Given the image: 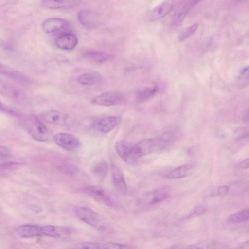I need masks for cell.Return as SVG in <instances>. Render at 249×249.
Returning a JSON list of instances; mask_svg holds the SVG:
<instances>
[{
    "instance_id": "6da1fadb",
    "label": "cell",
    "mask_w": 249,
    "mask_h": 249,
    "mask_svg": "<svg viewBox=\"0 0 249 249\" xmlns=\"http://www.w3.org/2000/svg\"><path fill=\"white\" fill-rule=\"evenodd\" d=\"M178 135L179 133L176 130H169L157 138L142 140L131 147V155L132 161L164 149L174 141L178 137Z\"/></svg>"
},
{
    "instance_id": "7a4b0ae2",
    "label": "cell",
    "mask_w": 249,
    "mask_h": 249,
    "mask_svg": "<svg viewBox=\"0 0 249 249\" xmlns=\"http://www.w3.org/2000/svg\"><path fill=\"white\" fill-rule=\"evenodd\" d=\"M15 231L19 236L25 238L41 236L58 238L64 235L62 226L52 225L24 224L17 227Z\"/></svg>"
},
{
    "instance_id": "3957f363",
    "label": "cell",
    "mask_w": 249,
    "mask_h": 249,
    "mask_svg": "<svg viewBox=\"0 0 249 249\" xmlns=\"http://www.w3.org/2000/svg\"><path fill=\"white\" fill-rule=\"evenodd\" d=\"M43 31L48 34L60 36L71 32L72 29V24L68 20L58 18H49L42 24Z\"/></svg>"
},
{
    "instance_id": "277c9868",
    "label": "cell",
    "mask_w": 249,
    "mask_h": 249,
    "mask_svg": "<svg viewBox=\"0 0 249 249\" xmlns=\"http://www.w3.org/2000/svg\"><path fill=\"white\" fill-rule=\"evenodd\" d=\"M75 216L81 221L93 228L103 230L105 224L101 216L94 211L86 207H78L74 210Z\"/></svg>"
},
{
    "instance_id": "5b68a950",
    "label": "cell",
    "mask_w": 249,
    "mask_h": 249,
    "mask_svg": "<svg viewBox=\"0 0 249 249\" xmlns=\"http://www.w3.org/2000/svg\"><path fill=\"white\" fill-rule=\"evenodd\" d=\"M25 124L29 133L36 140L41 142L48 140L50 132L45 124L37 117H29L26 119Z\"/></svg>"
},
{
    "instance_id": "8992f818",
    "label": "cell",
    "mask_w": 249,
    "mask_h": 249,
    "mask_svg": "<svg viewBox=\"0 0 249 249\" xmlns=\"http://www.w3.org/2000/svg\"><path fill=\"white\" fill-rule=\"evenodd\" d=\"M82 191L109 207L116 208L117 206V202L113 196L102 187L96 185H89L84 187Z\"/></svg>"
},
{
    "instance_id": "52a82bcc",
    "label": "cell",
    "mask_w": 249,
    "mask_h": 249,
    "mask_svg": "<svg viewBox=\"0 0 249 249\" xmlns=\"http://www.w3.org/2000/svg\"><path fill=\"white\" fill-rule=\"evenodd\" d=\"M125 101V96L121 92L107 91L92 98V104L105 107L121 105Z\"/></svg>"
},
{
    "instance_id": "ba28073f",
    "label": "cell",
    "mask_w": 249,
    "mask_h": 249,
    "mask_svg": "<svg viewBox=\"0 0 249 249\" xmlns=\"http://www.w3.org/2000/svg\"><path fill=\"white\" fill-rule=\"evenodd\" d=\"M53 139L57 146L67 151L76 150L80 146L79 140L71 134L58 133L53 136Z\"/></svg>"
},
{
    "instance_id": "9c48e42d",
    "label": "cell",
    "mask_w": 249,
    "mask_h": 249,
    "mask_svg": "<svg viewBox=\"0 0 249 249\" xmlns=\"http://www.w3.org/2000/svg\"><path fill=\"white\" fill-rule=\"evenodd\" d=\"M169 197L167 191L158 189L148 193L138 200V203L141 206H151L162 202Z\"/></svg>"
},
{
    "instance_id": "30bf717a",
    "label": "cell",
    "mask_w": 249,
    "mask_h": 249,
    "mask_svg": "<svg viewBox=\"0 0 249 249\" xmlns=\"http://www.w3.org/2000/svg\"><path fill=\"white\" fill-rule=\"evenodd\" d=\"M175 2L166 0L152 9L147 14V20L150 22L158 20L168 15L175 6Z\"/></svg>"
},
{
    "instance_id": "8fae6325",
    "label": "cell",
    "mask_w": 249,
    "mask_h": 249,
    "mask_svg": "<svg viewBox=\"0 0 249 249\" xmlns=\"http://www.w3.org/2000/svg\"><path fill=\"white\" fill-rule=\"evenodd\" d=\"M199 2V1L189 0L181 2L176 9L172 16L171 25L174 27L179 25L191 9Z\"/></svg>"
},
{
    "instance_id": "7c38bea8",
    "label": "cell",
    "mask_w": 249,
    "mask_h": 249,
    "mask_svg": "<svg viewBox=\"0 0 249 249\" xmlns=\"http://www.w3.org/2000/svg\"><path fill=\"white\" fill-rule=\"evenodd\" d=\"M120 118L116 116H107L97 119L93 123V127L96 130L107 133L117 126Z\"/></svg>"
},
{
    "instance_id": "4fadbf2b",
    "label": "cell",
    "mask_w": 249,
    "mask_h": 249,
    "mask_svg": "<svg viewBox=\"0 0 249 249\" xmlns=\"http://www.w3.org/2000/svg\"><path fill=\"white\" fill-rule=\"evenodd\" d=\"M77 43V37L72 32L59 36L55 40L57 47L63 50H71Z\"/></svg>"
},
{
    "instance_id": "5bb4252c",
    "label": "cell",
    "mask_w": 249,
    "mask_h": 249,
    "mask_svg": "<svg viewBox=\"0 0 249 249\" xmlns=\"http://www.w3.org/2000/svg\"><path fill=\"white\" fill-rule=\"evenodd\" d=\"M78 18L81 25L86 29H93L97 24V15L91 9H85L80 11L78 14Z\"/></svg>"
},
{
    "instance_id": "9a60e30c",
    "label": "cell",
    "mask_w": 249,
    "mask_h": 249,
    "mask_svg": "<svg viewBox=\"0 0 249 249\" xmlns=\"http://www.w3.org/2000/svg\"><path fill=\"white\" fill-rule=\"evenodd\" d=\"M83 55L87 59L98 63L108 62L114 58V55L110 53L94 50H86Z\"/></svg>"
},
{
    "instance_id": "2e32d148",
    "label": "cell",
    "mask_w": 249,
    "mask_h": 249,
    "mask_svg": "<svg viewBox=\"0 0 249 249\" xmlns=\"http://www.w3.org/2000/svg\"><path fill=\"white\" fill-rule=\"evenodd\" d=\"M217 242L213 239H207L190 245L177 244L169 249H218Z\"/></svg>"
},
{
    "instance_id": "e0dca14e",
    "label": "cell",
    "mask_w": 249,
    "mask_h": 249,
    "mask_svg": "<svg viewBox=\"0 0 249 249\" xmlns=\"http://www.w3.org/2000/svg\"><path fill=\"white\" fill-rule=\"evenodd\" d=\"M0 71L1 74L19 83L27 84L31 81L30 78L23 73L2 63H0Z\"/></svg>"
},
{
    "instance_id": "ac0fdd59",
    "label": "cell",
    "mask_w": 249,
    "mask_h": 249,
    "mask_svg": "<svg viewBox=\"0 0 249 249\" xmlns=\"http://www.w3.org/2000/svg\"><path fill=\"white\" fill-rule=\"evenodd\" d=\"M41 117L49 123L55 124H63L66 123L68 116L66 113L58 110H50L43 112Z\"/></svg>"
},
{
    "instance_id": "d6986e66",
    "label": "cell",
    "mask_w": 249,
    "mask_h": 249,
    "mask_svg": "<svg viewBox=\"0 0 249 249\" xmlns=\"http://www.w3.org/2000/svg\"><path fill=\"white\" fill-rule=\"evenodd\" d=\"M112 180L116 189L122 194L127 192V187L124 176L117 166L111 165Z\"/></svg>"
},
{
    "instance_id": "ffe728a7",
    "label": "cell",
    "mask_w": 249,
    "mask_h": 249,
    "mask_svg": "<svg viewBox=\"0 0 249 249\" xmlns=\"http://www.w3.org/2000/svg\"><path fill=\"white\" fill-rule=\"evenodd\" d=\"M194 169V167L193 164H186L170 170L164 177L165 178L171 179L180 178L191 174Z\"/></svg>"
},
{
    "instance_id": "44dd1931",
    "label": "cell",
    "mask_w": 249,
    "mask_h": 249,
    "mask_svg": "<svg viewBox=\"0 0 249 249\" xmlns=\"http://www.w3.org/2000/svg\"><path fill=\"white\" fill-rule=\"evenodd\" d=\"M80 3L77 0H42V6L51 9H67L73 8Z\"/></svg>"
},
{
    "instance_id": "7402d4cb",
    "label": "cell",
    "mask_w": 249,
    "mask_h": 249,
    "mask_svg": "<svg viewBox=\"0 0 249 249\" xmlns=\"http://www.w3.org/2000/svg\"><path fill=\"white\" fill-rule=\"evenodd\" d=\"M104 81L103 77L99 72H90L80 75L77 82L83 85H97L101 84Z\"/></svg>"
},
{
    "instance_id": "603a6c76",
    "label": "cell",
    "mask_w": 249,
    "mask_h": 249,
    "mask_svg": "<svg viewBox=\"0 0 249 249\" xmlns=\"http://www.w3.org/2000/svg\"><path fill=\"white\" fill-rule=\"evenodd\" d=\"M0 92L3 95L13 99H18L22 97V92L19 89L9 83L0 81Z\"/></svg>"
},
{
    "instance_id": "cb8c5ba5",
    "label": "cell",
    "mask_w": 249,
    "mask_h": 249,
    "mask_svg": "<svg viewBox=\"0 0 249 249\" xmlns=\"http://www.w3.org/2000/svg\"><path fill=\"white\" fill-rule=\"evenodd\" d=\"M157 91L158 88L156 85L144 86L137 90L136 98L140 102H145L153 98Z\"/></svg>"
},
{
    "instance_id": "d4e9b609",
    "label": "cell",
    "mask_w": 249,
    "mask_h": 249,
    "mask_svg": "<svg viewBox=\"0 0 249 249\" xmlns=\"http://www.w3.org/2000/svg\"><path fill=\"white\" fill-rule=\"evenodd\" d=\"M115 150L118 155L125 162H132L130 146L126 142L121 141L115 144Z\"/></svg>"
},
{
    "instance_id": "484cf974",
    "label": "cell",
    "mask_w": 249,
    "mask_h": 249,
    "mask_svg": "<svg viewBox=\"0 0 249 249\" xmlns=\"http://www.w3.org/2000/svg\"><path fill=\"white\" fill-rule=\"evenodd\" d=\"M228 220L232 223H241L249 221V208L238 211L231 215Z\"/></svg>"
},
{
    "instance_id": "4316f807",
    "label": "cell",
    "mask_w": 249,
    "mask_h": 249,
    "mask_svg": "<svg viewBox=\"0 0 249 249\" xmlns=\"http://www.w3.org/2000/svg\"><path fill=\"white\" fill-rule=\"evenodd\" d=\"M108 167V164L105 161H101L94 164L91 170L95 176L99 178H103L107 173Z\"/></svg>"
},
{
    "instance_id": "83f0119b",
    "label": "cell",
    "mask_w": 249,
    "mask_h": 249,
    "mask_svg": "<svg viewBox=\"0 0 249 249\" xmlns=\"http://www.w3.org/2000/svg\"><path fill=\"white\" fill-rule=\"evenodd\" d=\"M57 169L61 173L69 176H74L79 172L78 168L76 165L71 163L59 165L57 167Z\"/></svg>"
},
{
    "instance_id": "f1b7e54d",
    "label": "cell",
    "mask_w": 249,
    "mask_h": 249,
    "mask_svg": "<svg viewBox=\"0 0 249 249\" xmlns=\"http://www.w3.org/2000/svg\"><path fill=\"white\" fill-rule=\"evenodd\" d=\"M99 249H130L126 245L112 242H98Z\"/></svg>"
},
{
    "instance_id": "f546056e",
    "label": "cell",
    "mask_w": 249,
    "mask_h": 249,
    "mask_svg": "<svg viewBox=\"0 0 249 249\" xmlns=\"http://www.w3.org/2000/svg\"><path fill=\"white\" fill-rule=\"evenodd\" d=\"M197 27L198 25L195 24L185 29L179 35V40L182 41L189 37L196 32Z\"/></svg>"
},
{
    "instance_id": "4dcf8cb0",
    "label": "cell",
    "mask_w": 249,
    "mask_h": 249,
    "mask_svg": "<svg viewBox=\"0 0 249 249\" xmlns=\"http://www.w3.org/2000/svg\"><path fill=\"white\" fill-rule=\"evenodd\" d=\"M207 207L204 204H198L195 206L188 215L189 218L197 217L204 214L206 211Z\"/></svg>"
},
{
    "instance_id": "1f68e13d",
    "label": "cell",
    "mask_w": 249,
    "mask_h": 249,
    "mask_svg": "<svg viewBox=\"0 0 249 249\" xmlns=\"http://www.w3.org/2000/svg\"><path fill=\"white\" fill-rule=\"evenodd\" d=\"M63 249H99V245L98 242H86Z\"/></svg>"
},
{
    "instance_id": "d6a6232c",
    "label": "cell",
    "mask_w": 249,
    "mask_h": 249,
    "mask_svg": "<svg viewBox=\"0 0 249 249\" xmlns=\"http://www.w3.org/2000/svg\"><path fill=\"white\" fill-rule=\"evenodd\" d=\"M20 162H15V161H6L1 162L0 163V169L1 170H9L14 168L20 165Z\"/></svg>"
},
{
    "instance_id": "836d02e7",
    "label": "cell",
    "mask_w": 249,
    "mask_h": 249,
    "mask_svg": "<svg viewBox=\"0 0 249 249\" xmlns=\"http://www.w3.org/2000/svg\"><path fill=\"white\" fill-rule=\"evenodd\" d=\"M10 150L7 147L1 146L0 148V161L5 160L10 157Z\"/></svg>"
},
{
    "instance_id": "e575fe53",
    "label": "cell",
    "mask_w": 249,
    "mask_h": 249,
    "mask_svg": "<svg viewBox=\"0 0 249 249\" xmlns=\"http://www.w3.org/2000/svg\"><path fill=\"white\" fill-rule=\"evenodd\" d=\"M240 77L243 79H249V66L245 68L241 72Z\"/></svg>"
},
{
    "instance_id": "d590c367",
    "label": "cell",
    "mask_w": 249,
    "mask_h": 249,
    "mask_svg": "<svg viewBox=\"0 0 249 249\" xmlns=\"http://www.w3.org/2000/svg\"><path fill=\"white\" fill-rule=\"evenodd\" d=\"M229 190V187L228 186L224 185L219 187L217 190V195H223L226 194Z\"/></svg>"
},
{
    "instance_id": "8d00e7d4",
    "label": "cell",
    "mask_w": 249,
    "mask_h": 249,
    "mask_svg": "<svg viewBox=\"0 0 249 249\" xmlns=\"http://www.w3.org/2000/svg\"><path fill=\"white\" fill-rule=\"evenodd\" d=\"M234 249H249V239L238 245Z\"/></svg>"
},
{
    "instance_id": "74e56055",
    "label": "cell",
    "mask_w": 249,
    "mask_h": 249,
    "mask_svg": "<svg viewBox=\"0 0 249 249\" xmlns=\"http://www.w3.org/2000/svg\"><path fill=\"white\" fill-rule=\"evenodd\" d=\"M240 168L247 169L249 168V158L244 160L239 165Z\"/></svg>"
},
{
    "instance_id": "f35d334b",
    "label": "cell",
    "mask_w": 249,
    "mask_h": 249,
    "mask_svg": "<svg viewBox=\"0 0 249 249\" xmlns=\"http://www.w3.org/2000/svg\"><path fill=\"white\" fill-rule=\"evenodd\" d=\"M243 120L245 122L249 121V109L246 114L244 115L243 117Z\"/></svg>"
}]
</instances>
